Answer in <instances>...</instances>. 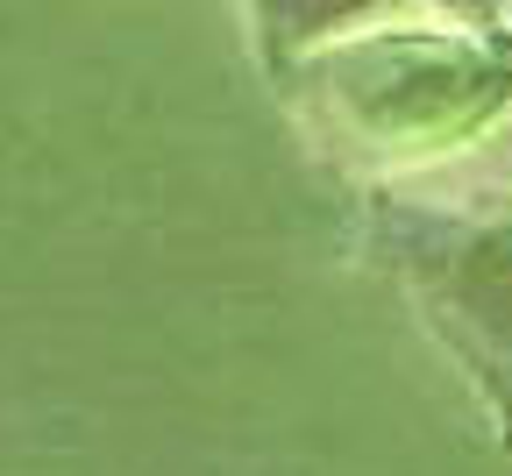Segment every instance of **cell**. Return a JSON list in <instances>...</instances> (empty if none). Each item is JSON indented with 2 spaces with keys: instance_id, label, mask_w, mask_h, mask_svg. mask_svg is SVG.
I'll return each mask as SVG.
<instances>
[{
  "instance_id": "6da1fadb",
  "label": "cell",
  "mask_w": 512,
  "mask_h": 476,
  "mask_svg": "<svg viewBox=\"0 0 512 476\" xmlns=\"http://www.w3.org/2000/svg\"><path fill=\"white\" fill-rule=\"evenodd\" d=\"M420 15V0H242L249 43L271 72H306L377 29H399Z\"/></svg>"
},
{
  "instance_id": "7a4b0ae2",
  "label": "cell",
  "mask_w": 512,
  "mask_h": 476,
  "mask_svg": "<svg viewBox=\"0 0 512 476\" xmlns=\"http://www.w3.org/2000/svg\"><path fill=\"white\" fill-rule=\"evenodd\" d=\"M420 15H434L448 29H498L505 0H420Z\"/></svg>"
}]
</instances>
